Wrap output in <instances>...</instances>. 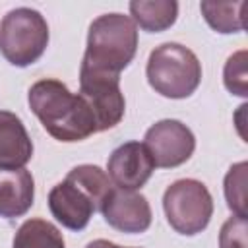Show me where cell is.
Segmentation results:
<instances>
[{
	"mask_svg": "<svg viewBox=\"0 0 248 248\" xmlns=\"http://www.w3.org/2000/svg\"><path fill=\"white\" fill-rule=\"evenodd\" d=\"M27 101L43 128L58 141H81L97 132L89 105L58 79L35 81L29 87Z\"/></svg>",
	"mask_w": 248,
	"mask_h": 248,
	"instance_id": "6da1fadb",
	"label": "cell"
},
{
	"mask_svg": "<svg viewBox=\"0 0 248 248\" xmlns=\"http://www.w3.org/2000/svg\"><path fill=\"white\" fill-rule=\"evenodd\" d=\"M138 29L130 16L105 14L93 19L87 33V46L81 68L118 74L134 60Z\"/></svg>",
	"mask_w": 248,
	"mask_h": 248,
	"instance_id": "7a4b0ae2",
	"label": "cell"
},
{
	"mask_svg": "<svg viewBox=\"0 0 248 248\" xmlns=\"http://www.w3.org/2000/svg\"><path fill=\"white\" fill-rule=\"evenodd\" d=\"M107 192V180L97 170L74 167L68 176L48 192V209L62 227L81 231L87 227L91 215L101 211Z\"/></svg>",
	"mask_w": 248,
	"mask_h": 248,
	"instance_id": "3957f363",
	"label": "cell"
},
{
	"mask_svg": "<svg viewBox=\"0 0 248 248\" xmlns=\"http://www.w3.org/2000/svg\"><path fill=\"white\" fill-rule=\"evenodd\" d=\"M145 76L155 93L169 99H186L202 81V64L188 46L163 43L151 50Z\"/></svg>",
	"mask_w": 248,
	"mask_h": 248,
	"instance_id": "277c9868",
	"label": "cell"
},
{
	"mask_svg": "<svg viewBox=\"0 0 248 248\" xmlns=\"http://www.w3.org/2000/svg\"><path fill=\"white\" fill-rule=\"evenodd\" d=\"M48 45L46 19L31 8L10 10L0 23V52L19 68L37 62Z\"/></svg>",
	"mask_w": 248,
	"mask_h": 248,
	"instance_id": "5b68a950",
	"label": "cell"
},
{
	"mask_svg": "<svg viewBox=\"0 0 248 248\" xmlns=\"http://www.w3.org/2000/svg\"><path fill=\"white\" fill-rule=\"evenodd\" d=\"M163 209L169 225L176 232L194 236L209 225L213 215V198L200 180L180 178L165 190Z\"/></svg>",
	"mask_w": 248,
	"mask_h": 248,
	"instance_id": "8992f818",
	"label": "cell"
},
{
	"mask_svg": "<svg viewBox=\"0 0 248 248\" xmlns=\"http://www.w3.org/2000/svg\"><path fill=\"white\" fill-rule=\"evenodd\" d=\"M79 95L93 110L97 132L110 130L122 120L126 101L120 91L118 74L79 68Z\"/></svg>",
	"mask_w": 248,
	"mask_h": 248,
	"instance_id": "52a82bcc",
	"label": "cell"
},
{
	"mask_svg": "<svg viewBox=\"0 0 248 248\" xmlns=\"http://www.w3.org/2000/svg\"><path fill=\"white\" fill-rule=\"evenodd\" d=\"M143 140V145L149 151L153 165L161 169L180 167L192 157L196 149V138L192 130L180 120L172 118L155 122L145 132Z\"/></svg>",
	"mask_w": 248,
	"mask_h": 248,
	"instance_id": "ba28073f",
	"label": "cell"
},
{
	"mask_svg": "<svg viewBox=\"0 0 248 248\" xmlns=\"http://www.w3.org/2000/svg\"><path fill=\"white\" fill-rule=\"evenodd\" d=\"M101 213L112 229L128 234L145 232L151 225L149 202L143 194L134 190L112 188L101 207Z\"/></svg>",
	"mask_w": 248,
	"mask_h": 248,
	"instance_id": "9c48e42d",
	"label": "cell"
},
{
	"mask_svg": "<svg viewBox=\"0 0 248 248\" xmlns=\"http://www.w3.org/2000/svg\"><path fill=\"white\" fill-rule=\"evenodd\" d=\"M107 170L110 182H114L116 188L138 190L149 180L155 165L143 143L128 141L110 153Z\"/></svg>",
	"mask_w": 248,
	"mask_h": 248,
	"instance_id": "30bf717a",
	"label": "cell"
},
{
	"mask_svg": "<svg viewBox=\"0 0 248 248\" xmlns=\"http://www.w3.org/2000/svg\"><path fill=\"white\" fill-rule=\"evenodd\" d=\"M35 182L27 169H0V217L14 219L29 211Z\"/></svg>",
	"mask_w": 248,
	"mask_h": 248,
	"instance_id": "8fae6325",
	"label": "cell"
},
{
	"mask_svg": "<svg viewBox=\"0 0 248 248\" xmlns=\"http://www.w3.org/2000/svg\"><path fill=\"white\" fill-rule=\"evenodd\" d=\"M33 157L31 138L19 120L10 110H0V169H23Z\"/></svg>",
	"mask_w": 248,
	"mask_h": 248,
	"instance_id": "7c38bea8",
	"label": "cell"
},
{
	"mask_svg": "<svg viewBox=\"0 0 248 248\" xmlns=\"http://www.w3.org/2000/svg\"><path fill=\"white\" fill-rule=\"evenodd\" d=\"M132 21L143 31L159 33L169 29L178 16V4L174 0H134L130 2Z\"/></svg>",
	"mask_w": 248,
	"mask_h": 248,
	"instance_id": "4fadbf2b",
	"label": "cell"
},
{
	"mask_svg": "<svg viewBox=\"0 0 248 248\" xmlns=\"http://www.w3.org/2000/svg\"><path fill=\"white\" fill-rule=\"evenodd\" d=\"M248 8L246 0L240 2H213L205 0L200 4V10L217 33H238L244 31V10Z\"/></svg>",
	"mask_w": 248,
	"mask_h": 248,
	"instance_id": "5bb4252c",
	"label": "cell"
},
{
	"mask_svg": "<svg viewBox=\"0 0 248 248\" xmlns=\"http://www.w3.org/2000/svg\"><path fill=\"white\" fill-rule=\"evenodd\" d=\"M12 248H66L62 232L46 219H27L14 236Z\"/></svg>",
	"mask_w": 248,
	"mask_h": 248,
	"instance_id": "9a60e30c",
	"label": "cell"
},
{
	"mask_svg": "<svg viewBox=\"0 0 248 248\" xmlns=\"http://www.w3.org/2000/svg\"><path fill=\"white\" fill-rule=\"evenodd\" d=\"M246 169H248V165L244 161L236 163L229 169V172L225 176L227 205L238 217H246Z\"/></svg>",
	"mask_w": 248,
	"mask_h": 248,
	"instance_id": "2e32d148",
	"label": "cell"
},
{
	"mask_svg": "<svg viewBox=\"0 0 248 248\" xmlns=\"http://www.w3.org/2000/svg\"><path fill=\"white\" fill-rule=\"evenodd\" d=\"M223 81L225 87L238 95L246 97L248 95V83H246V50H238L232 56H229L225 70H223Z\"/></svg>",
	"mask_w": 248,
	"mask_h": 248,
	"instance_id": "e0dca14e",
	"label": "cell"
},
{
	"mask_svg": "<svg viewBox=\"0 0 248 248\" xmlns=\"http://www.w3.org/2000/svg\"><path fill=\"white\" fill-rule=\"evenodd\" d=\"M219 248H248L246 242V217H229L219 232Z\"/></svg>",
	"mask_w": 248,
	"mask_h": 248,
	"instance_id": "ac0fdd59",
	"label": "cell"
},
{
	"mask_svg": "<svg viewBox=\"0 0 248 248\" xmlns=\"http://www.w3.org/2000/svg\"><path fill=\"white\" fill-rule=\"evenodd\" d=\"M85 248H124V246H118V244H114V242H108V240H105V238H99V240H93V242H89Z\"/></svg>",
	"mask_w": 248,
	"mask_h": 248,
	"instance_id": "d6986e66",
	"label": "cell"
}]
</instances>
